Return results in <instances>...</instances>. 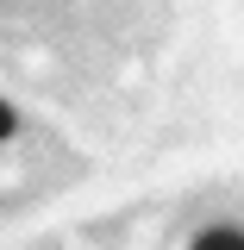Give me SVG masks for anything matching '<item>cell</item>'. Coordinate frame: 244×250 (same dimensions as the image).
I'll list each match as a JSON object with an SVG mask.
<instances>
[{
    "label": "cell",
    "mask_w": 244,
    "mask_h": 250,
    "mask_svg": "<svg viewBox=\"0 0 244 250\" xmlns=\"http://www.w3.org/2000/svg\"><path fill=\"white\" fill-rule=\"evenodd\" d=\"M13 125H19V119H13V106H6V100H0V144H6V138H13Z\"/></svg>",
    "instance_id": "2"
},
{
    "label": "cell",
    "mask_w": 244,
    "mask_h": 250,
    "mask_svg": "<svg viewBox=\"0 0 244 250\" xmlns=\"http://www.w3.org/2000/svg\"><path fill=\"white\" fill-rule=\"evenodd\" d=\"M194 250H244V231H232V225H213V231H200V238H194Z\"/></svg>",
    "instance_id": "1"
}]
</instances>
